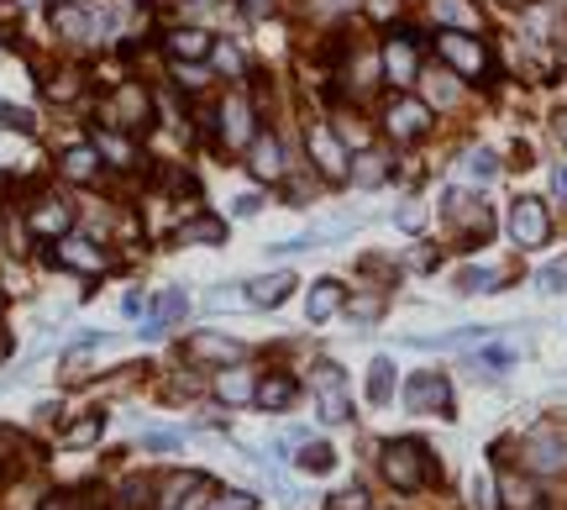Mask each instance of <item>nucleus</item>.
<instances>
[{"label":"nucleus","mask_w":567,"mask_h":510,"mask_svg":"<svg viewBox=\"0 0 567 510\" xmlns=\"http://www.w3.org/2000/svg\"><path fill=\"white\" fill-rule=\"evenodd\" d=\"M379 469H384V479L394 484L399 495H416V489H426V484L436 479L431 452L420 448V442H410V437H394V442H384V452H379Z\"/></svg>","instance_id":"nucleus-1"},{"label":"nucleus","mask_w":567,"mask_h":510,"mask_svg":"<svg viewBox=\"0 0 567 510\" xmlns=\"http://www.w3.org/2000/svg\"><path fill=\"white\" fill-rule=\"evenodd\" d=\"M436 53H442V63H447L457 80L489 85V74H494V53H489V42L478 32H442L436 37Z\"/></svg>","instance_id":"nucleus-2"},{"label":"nucleus","mask_w":567,"mask_h":510,"mask_svg":"<svg viewBox=\"0 0 567 510\" xmlns=\"http://www.w3.org/2000/svg\"><path fill=\"white\" fill-rule=\"evenodd\" d=\"M442 216H447V227L457 232V242H463L468 253L494 238V210L483 206L478 195H468V190H447V201H442Z\"/></svg>","instance_id":"nucleus-3"},{"label":"nucleus","mask_w":567,"mask_h":510,"mask_svg":"<svg viewBox=\"0 0 567 510\" xmlns=\"http://www.w3.org/2000/svg\"><path fill=\"white\" fill-rule=\"evenodd\" d=\"M431 126H436V111H431L426 95L399 90L384 106V132L394 137V143H420V137H431Z\"/></svg>","instance_id":"nucleus-4"},{"label":"nucleus","mask_w":567,"mask_h":510,"mask_svg":"<svg viewBox=\"0 0 567 510\" xmlns=\"http://www.w3.org/2000/svg\"><path fill=\"white\" fill-rule=\"evenodd\" d=\"M379 69H384V80L394 85V90H410V85H420V37L410 27H394L384 37V53H379Z\"/></svg>","instance_id":"nucleus-5"},{"label":"nucleus","mask_w":567,"mask_h":510,"mask_svg":"<svg viewBox=\"0 0 567 510\" xmlns=\"http://www.w3.org/2000/svg\"><path fill=\"white\" fill-rule=\"evenodd\" d=\"M305 153H310L316 174H321L326 184H347V174H353V148L336 137V126L316 121V126L305 132Z\"/></svg>","instance_id":"nucleus-6"},{"label":"nucleus","mask_w":567,"mask_h":510,"mask_svg":"<svg viewBox=\"0 0 567 510\" xmlns=\"http://www.w3.org/2000/svg\"><path fill=\"white\" fill-rule=\"evenodd\" d=\"M509 238H515V247H526V253L546 247L552 242V206L537 201V195H520L509 206Z\"/></svg>","instance_id":"nucleus-7"},{"label":"nucleus","mask_w":567,"mask_h":510,"mask_svg":"<svg viewBox=\"0 0 567 510\" xmlns=\"http://www.w3.org/2000/svg\"><path fill=\"white\" fill-rule=\"evenodd\" d=\"M405 405L416 416H452V379L447 374H410Z\"/></svg>","instance_id":"nucleus-8"},{"label":"nucleus","mask_w":567,"mask_h":510,"mask_svg":"<svg viewBox=\"0 0 567 510\" xmlns=\"http://www.w3.org/2000/svg\"><path fill=\"white\" fill-rule=\"evenodd\" d=\"M563 469H567V432L537 426L526 437V474H563Z\"/></svg>","instance_id":"nucleus-9"},{"label":"nucleus","mask_w":567,"mask_h":510,"mask_svg":"<svg viewBox=\"0 0 567 510\" xmlns=\"http://www.w3.org/2000/svg\"><path fill=\"white\" fill-rule=\"evenodd\" d=\"M316 405H321V416L326 421H353V400H347V379H342V368L336 363H321L316 368Z\"/></svg>","instance_id":"nucleus-10"},{"label":"nucleus","mask_w":567,"mask_h":510,"mask_svg":"<svg viewBox=\"0 0 567 510\" xmlns=\"http://www.w3.org/2000/svg\"><path fill=\"white\" fill-rule=\"evenodd\" d=\"M258 111H252V100H242V95H226L221 100V117H215V126H221V143L226 148H247L252 137H258Z\"/></svg>","instance_id":"nucleus-11"},{"label":"nucleus","mask_w":567,"mask_h":510,"mask_svg":"<svg viewBox=\"0 0 567 510\" xmlns=\"http://www.w3.org/2000/svg\"><path fill=\"white\" fill-rule=\"evenodd\" d=\"M184 353L195 363H210V368H232V363H242V342L226 337V331H195L184 342Z\"/></svg>","instance_id":"nucleus-12"},{"label":"nucleus","mask_w":567,"mask_h":510,"mask_svg":"<svg viewBox=\"0 0 567 510\" xmlns=\"http://www.w3.org/2000/svg\"><path fill=\"white\" fill-rule=\"evenodd\" d=\"M27 227H32V238L59 242V238L74 232V206H63V201H53V195H42V201L27 210Z\"/></svg>","instance_id":"nucleus-13"},{"label":"nucleus","mask_w":567,"mask_h":510,"mask_svg":"<svg viewBox=\"0 0 567 510\" xmlns=\"http://www.w3.org/2000/svg\"><path fill=\"white\" fill-rule=\"evenodd\" d=\"M247 169H252V180H284V143H279V132H258L252 143H247Z\"/></svg>","instance_id":"nucleus-14"},{"label":"nucleus","mask_w":567,"mask_h":510,"mask_svg":"<svg viewBox=\"0 0 567 510\" xmlns=\"http://www.w3.org/2000/svg\"><path fill=\"white\" fill-rule=\"evenodd\" d=\"M59 258L63 269H79V274H106L111 269V258L100 253V242H90V238H79V232H69V238H59Z\"/></svg>","instance_id":"nucleus-15"},{"label":"nucleus","mask_w":567,"mask_h":510,"mask_svg":"<svg viewBox=\"0 0 567 510\" xmlns=\"http://www.w3.org/2000/svg\"><path fill=\"white\" fill-rule=\"evenodd\" d=\"M148 117H152V106H148V95L137 90V85H116V100L100 111L106 126H143Z\"/></svg>","instance_id":"nucleus-16"},{"label":"nucleus","mask_w":567,"mask_h":510,"mask_svg":"<svg viewBox=\"0 0 567 510\" xmlns=\"http://www.w3.org/2000/svg\"><path fill=\"white\" fill-rule=\"evenodd\" d=\"M200 489H206V474H189V469H184V474H169V479L158 484V495H152V500H158L152 510H184Z\"/></svg>","instance_id":"nucleus-17"},{"label":"nucleus","mask_w":567,"mask_h":510,"mask_svg":"<svg viewBox=\"0 0 567 510\" xmlns=\"http://www.w3.org/2000/svg\"><path fill=\"white\" fill-rule=\"evenodd\" d=\"M95 153L111 163V169H143V148L132 143V137H121L116 126H106V132H95Z\"/></svg>","instance_id":"nucleus-18"},{"label":"nucleus","mask_w":567,"mask_h":510,"mask_svg":"<svg viewBox=\"0 0 567 510\" xmlns=\"http://www.w3.org/2000/svg\"><path fill=\"white\" fill-rule=\"evenodd\" d=\"M210 48H215V37L200 27H174L169 32V59L174 63H206Z\"/></svg>","instance_id":"nucleus-19"},{"label":"nucleus","mask_w":567,"mask_h":510,"mask_svg":"<svg viewBox=\"0 0 567 510\" xmlns=\"http://www.w3.org/2000/svg\"><path fill=\"white\" fill-rule=\"evenodd\" d=\"M184 311H189V295L184 290H158V301L148 305V337H163L169 327H180Z\"/></svg>","instance_id":"nucleus-20"},{"label":"nucleus","mask_w":567,"mask_h":510,"mask_svg":"<svg viewBox=\"0 0 567 510\" xmlns=\"http://www.w3.org/2000/svg\"><path fill=\"white\" fill-rule=\"evenodd\" d=\"M500 506L505 510H546L531 474H500Z\"/></svg>","instance_id":"nucleus-21"},{"label":"nucleus","mask_w":567,"mask_h":510,"mask_svg":"<svg viewBox=\"0 0 567 510\" xmlns=\"http://www.w3.org/2000/svg\"><path fill=\"white\" fill-rule=\"evenodd\" d=\"M336 311H347V290H342L336 279H316L310 295H305V316H310V321H331Z\"/></svg>","instance_id":"nucleus-22"},{"label":"nucleus","mask_w":567,"mask_h":510,"mask_svg":"<svg viewBox=\"0 0 567 510\" xmlns=\"http://www.w3.org/2000/svg\"><path fill=\"white\" fill-rule=\"evenodd\" d=\"M258 394V379L252 374H242V363H232V368H215V400L221 405H247Z\"/></svg>","instance_id":"nucleus-23"},{"label":"nucleus","mask_w":567,"mask_h":510,"mask_svg":"<svg viewBox=\"0 0 567 510\" xmlns=\"http://www.w3.org/2000/svg\"><path fill=\"white\" fill-rule=\"evenodd\" d=\"M431 22L442 32H478V5L473 0H431Z\"/></svg>","instance_id":"nucleus-24"},{"label":"nucleus","mask_w":567,"mask_h":510,"mask_svg":"<svg viewBox=\"0 0 567 510\" xmlns=\"http://www.w3.org/2000/svg\"><path fill=\"white\" fill-rule=\"evenodd\" d=\"M53 27L63 32V37H69V42H90L95 32V16L90 11H85V5H74V0H63V5H53Z\"/></svg>","instance_id":"nucleus-25"},{"label":"nucleus","mask_w":567,"mask_h":510,"mask_svg":"<svg viewBox=\"0 0 567 510\" xmlns=\"http://www.w3.org/2000/svg\"><path fill=\"white\" fill-rule=\"evenodd\" d=\"M295 394H299V385L289 379V374H263L252 400H258L263 411H289V405H295Z\"/></svg>","instance_id":"nucleus-26"},{"label":"nucleus","mask_w":567,"mask_h":510,"mask_svg":"<svg viewBox=\"0 0 567 510\" xmlns=\"http://www.w3.org/2000/svg\"><path fill=\"white\" fill-rule=\"evenodd\" d=\"M100 163H106V158H100V153H95V143H79V148H69L63 153V180H74V184H90L95 174H100Z\"/></svg>","instance_id":"nucleus-27"},{"label":"nucleus","mask_w":567,"mask_h":510,"mask_svg":"<svg viewBox=\"0 0 567 510\" xmlns=\"http://www.w3.org/2000/svg\"><path fill=\"white\" fill-rule=\"evenodd\" d=\"M289 290H295V274H263V279H252V284H247V301L269 311V305H284Z\"/></svg>","instance_id":"nucleus-28"},{"label":"nucleus","mask_w":567,"mask_h":510,"mask_svg":"<svg viewBox=\"0 0 567 510\" xmlns=\"http://www.w3.org/2000/svg\"><path fill=\"white\" fill-rule=\"evenodd\" d=\"M347 180L362 184V190L384 184V180H389V158H384V153H373V148H362L358 158H353V174H347Z\"/></svg>","instance_id":"nucleus-29"},{"label":"nucleus","mask_w":567,"mask_h":510,"mask_svg":"<svg viewBox=\"0 0 567 510\" xmlns=\"http://www.w3.org/2000/svg\"><path fill=\"white\" fill-rule=\"evenodd\" d=\"M389 394H394V363L373 359L368 363V400H373V405H389Z\"/></svg>","instance_id":"nucleus-30"},{"label":"nucleus","mask_w":567,"mask_h":510,"mask_svg":"<svg viewBox=\"0 0 567 510\" xmlns=\"http://www.w3.org/2000/svg\"><path fill=\"white\" fill-rule=\"evenodd\" d=\"M210 63L221 69V80H237V74H242V48H237V42H226V37H215V48H210Z\"/></svg>","instance_id":"nucleus-31"},{"label":"nucleus","mask_w":567,"mask_h":510,"mask_svg":"<svg viewBox=\"0 0 567 510\" xmlns=\"http://www.w3.org/2000/svg\"><path fill=\"white\" fill-rule=\"evenodd\" d=\"M299 469H305V474H331V469H336V452H331L326 442H305V448H299Z\"/></svg>","instance_id":"nucleus-32"},{"label":"nucleus","mask_w":567,"mask_h":510,"mask_svg":"<svg viewBox=\"0 0 567 510\" xmlns=\"http://www.w3.org/2000/svg\"><path fill=\"white\" fill-rule=\"evenodd\" d=\"M100 432H106V421L100 416H79L69 432H63V442H69V448H90V442H100Z\"/></svg>","instance_id":"nucleus-33"},{"label":"nucleus","mask_w":567,"mask_h":510,"mask_svg":"<svg viewBox=\"0 0 567 510\" xmlns=\"http://www.w3.org/2000/svg\"><path fill=\"white\" fill-rule=\"evenodd\" d=\"M42 90H48V100H59V106H69V100L79 95V74H69V69H59V74H48V80H42Z\"/></svg>","instance_id":"nucleus-34"},{"label":"nucleus","mask_w":567,"mask_h":510,"mask_svg":"<svg viewBox=\"0 0 567 510\" xmlns=\"http://www.w3.org/2000/svg\"><path fill=\"white\" fill-rule=\"evenodd\" d=\"M457 290H468V295H489V290H500V274L494 269H463L457 274Z\"/></svg>","instance_id":"nucleus-35"},{"label":"nucleus","mask_w":567,"mask_h":510,"mask_svg":"<svg viewBox=\"0 0 567 510\" xmlns=\"http://www.w3.org/2000/svg\"><path fill=\"white\" fill-rule=\"evenodd\" d=\"M180 238H189V242H210V247H215V242L226 238V227H221V221H215V216H195V221H189V227H184Z\"/></svg>","instance_id":"nucleus-36"},{"label":"nucleus","mask_w":567,"mask_h":510,"mask_svg":"<svg viewBox=\"0 0 567 510\" xmlns=\"http://www.w3.org/2000/svg\"><path fill=\"white\" fill-rule=\"evenodd\" d=\"M336 137H342V143H347V148H368V126H362V117H353V111H342V117H336Z\"/></svg>","instance_id":"nucleus-37"},{"label":"nucleus","mask_w":567,"mask_h":510,"mask_svg":"<svg viewBox=\"0 0 567 510\" xmlns=\"http://www.w3.org/2000/svg\"><path fill=\"white\" fill-rule=\"evenodd\" d=\"M468 174H473V180H494V174H500V153L473 148L468 153Z\"/></svg>","instance_id":"nucleus-38"},{"label":"nucleus","mask_w":567,"mask_h":510,"mask_svg":"<svg viewBox=\"0 0 567 510\" xmlns=\"http://www.w3.org/2000/svg\"><path fill=\"white\" fill-rule=\"evenodd\" d=\"M420 80H431V111H436V106H452V100H457V85H452L457 74H420Z\"/></svg>","instance_id":"nucleus-39"},{"label":"nucleus","mask_w":567,"mask_h":510,"mask_svg":"<svg viewBox=\"0 0 567 510\" xmlns=\"http://www.w3.org/2000/svg\"><path fill=\"white\" fill-rule=\"evenodd\" d=\"M537 284L546 290V295H563V290H567V253L557 258V264H546V269H541Z\"/></svg>","instance_id":"nucleus-40"},{"label":"nucleus","mask_w":567,"mask_h":510,"mask_svg":"<svg viewBox=\"0 0 567 510\" xmlns=\"http://www.w3.org/2000/svg\"><path fill=\"white\" fill-rule=\"evenodd\" d=\"M148 495H158V484L143 479V474H132V479L121 484V500H132V506H148Z\"/></svg>","instance_id":"nucleus-41"},{"label":"nucleus","mask_w":567,"mask_h":510,"mask_svg":"<svg viewBox=\"0 0 567 510\" xmlns=\"http://www.w3.org/2000/svg\"><path fill=\"white\" fill-rule=\"evenodd\" d=\"M210 510H258V500H252L247 489H226V495H215Z\"/></svg>","instance_id":"nucleus-42"},{"label":"nucleus","mask_w":567,"mask_h":510,"mask_svg":"<svg viewBox=\"0 0 567 510\" xmlns=\"http://www.w3.org/2000/svg\"><path fill=\"white\" fill-rule=\"evenodd\" d=\"M0 121H5L11 132H32V126H37V121H32L27 111H16V106H0Z\"/></svg>","instance_id":"nucleus-43"},{"label":"nucleus","mask_w":567,"mask_h":510,"mask_svg":"<svg viewBox=\"0 0 567 510\" xmlns=\"http://www.w3.org/2000/svg\"><path fill=\"white\" fill-rule=\"evenodd\" d=\"M394 221H399L405 232H420V221H426V210H420L416 201H410V206H399V210H394Z\"/></svg>","instance_id":"nucleus-44"},{"label":"nucleus","mask_w":567,"mask_h":510,"mask_svg":"<svg viewBox=\"0 0 567 510\" xmlns=\"http://www.w3.org/2000/svg\"><path fill=\"white\" fill-rule=\"evenodd\" d=\"M331 510H368V495H362V489H342V495L331 500Z\"/></svg>","instance_id":"nucleus-45"},{"label":"nucleus","mask_w":567,"mask_h":510,"mask_svg":"<svg viewBox=\"0 0 567 510\" xmlns=\"http://www.w3.org/2000/svg\"><path fill=\"white\" fill-rule=\"evenodd\" d=\"M368 16L373 22H394L399 16V0H368Z\"/></svg>","instance_id":"nucleus-46"},{"label":"nucleus","mask_w":567,"mask_h":510,"mask_svg":"<svg viewBox=\"0 0 567 510\" xmlns=\"http://www.w3.org/2000/svg\"><path fill=\"white\" fill-rule=\"evenodd\" d=\"M37 510H79V500L74 495H63V489H53V495H42V506Z\"/></svg>","instance_id":"nucleus-47"},{"label":"nucleus","mask_w":567,"mask_h":510,"mask_svg":"<svg viewBox=\"0 0 567 510\" xmlns=\"http://www.w3.org/2000/svg\"><path fill=\"white\" fill-rule=\"evenodd\" d=\"M148 448L152 452H174L180 448V432H148Z\"/></svg>","instance_id":"nucleus-48"},{"label":"nucleus","mask_w":567,"mask_h":510,"mask_svg":"<svg viewBox=\"0 0 567 510\" xmlns=\"http://www.w3.org/2000/svg\"><path fill=\"white\" fill-rule=\"evenodd\" d=\"M442 264V253L431 247V242H420V253H416V269H436Z\"/></svg>","instance_id":"nucleus-49"},{"label":"nucleus","mask_w":567,"mask_h":510,"mask_svg":"<svg viewBox=\"0 0 567 510\" xmlns=\"http://www.w3.org/2000/svg\"><path fill=\"white\" fill-rule=\"evenodd\" d=\"M237 216H258V210H263V195H237Z\"/></svg>","instance_id":"nucleus-50"},{"label":"nucleus","mask_w":567,"mask_h":510,"mask_svg":"<svg viewBox=\"0 0 567 510\" xmlns=\"http://www.w3.org/2000/svg\"><path fill=\"white\" fill-rule=\"evenodd\" d=\"M552 195H557V201H567V163H557V169H552Z\"/></svg>","instance_id":"nucleus-51"},{"label":"nucleus","mask_w":567,"mask_h":510,"mask_svg":"<svg viewBox=\"0 0 567 510\" xmlns=\"http://www.w3.org/2000/svg\"><path fill=\"white\" fill-rule=\"evenodd\" d=\"M483 363H489V368H505L509 353H505V348H489V353H483Z\"/></svg>","instance_id":"nucleus-52"},{"label":"nucleus","mask_w":567,"mask_h":510,"mask_svg":"<svg viewBox=\"0 0 567 510\" xmlns=\"http://www.w3.org/2000/svg\"><path fill=\"white\" fill-rule=\"evenodd\" d=\"M242 5H247L252 16H269V11H273V0H242Z\"/></svg>","instance_id":"nucleus-53"},{"label":"nucleus","mask_w":567,"mask_h":510,"mask_svg":"<svg viewBox=\"0 0 567 510\" xmlns=\"http://www.w3.org/2000/svg\"><path fill=\"white\" fill-rule=\"evenodd\" d=\"M5 353H11V342H5V337H0V359H5Z\"/></svg>","instance_id":"nucleus-54"},{"label":"nucleus","mask_w":567,"mask_h":510,"mask_svg":"<svg viewBox=\"0 0 567 510\" xmlns=\"http://www.w3.org/2000/svg\"><path fill=\"white\" fill-rule=\"evenodd\" d=\"M515 5H531V0H515Z\"/></svg>","instance_id":"nucleus-55"},{"label":"nucleus","mask_w":567,"mask_h":510,"mask_svg":"<svg viewBox=\"0 0 567 510\" xmlns=\"http://www.w3.org/2000/svg\"><path fill=\"white\" fill-rule=\"evenodd\" d=\"M22 5H37V0H22Z\"/></svg>","instance_id":"nucleus-56"}]
</instances>
